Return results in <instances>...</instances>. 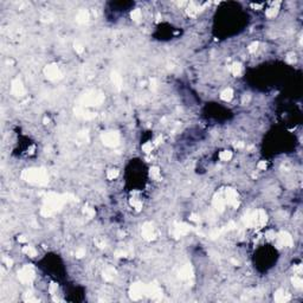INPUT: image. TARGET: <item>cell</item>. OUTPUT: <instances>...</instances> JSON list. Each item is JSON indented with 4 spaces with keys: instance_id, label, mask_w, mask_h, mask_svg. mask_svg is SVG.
Returning a JSON list of instances; mask_svg holds the SVG:
<instances>
[{
    "instance_id": "cell-1",
    "label": "cell",
    "mask_w": 303,
    "mask_h": 303,
    "mask_svg": "<svg viewBox=\"0 0 303 303\" xmlns=\"http://www.w3.org/2000/svg\"><path fill=\"white\" fill-rule=\"evenodd\" d=\"M145 293V288L141 284H134L130 289V296L133 297V300H138L140 297H142Z\"/></svg>"
},
{
    "instance_id": "cell-2",
    "label": "cell",
    "mask_w": 303,
    "mask_h": 303,
    "mask_svg": "<svg viewBox=\"0 0 303 303\" xmlns=\"http://www.w3.org/2000/svg\"><path fill=\"white\" fill-rule=\"evenodd\" d=\"M274 298H275L276 302H278V303H284V302H288L291 297H290L289 294L284 293L283 290H278V291H276Z\"/></svg>"
},
{
    "instance_id": "cell-3",
    "label": "cell",
    "mask_w": 303,
    "mask_h": 303,
    "mask_svg": "<svg viewBox=\"0 0 303 303\" xmlns=\"http://www.w3.org/2000/svg\"><path fill=\"white\" fill-rule=\"evenodd\" d=\"M220 97H221L224 101H230V99L233 97V91H232V89H230V88L225 89V90L221 93Z\"/></svg>"
},
{
    "instance_id": "cell-4",
    "label": "cell",
    "mask_w": 303,
    "mask_h": 303,
    "mask_svg": "<svg viewBox=\"0 0 303 303\" xmlns=\"http://www.w3.org/2000/svg\"><path fill=\"white\" fill-rule=\"evenodd\" d=\"M291 282H293V284H294V287L295 288H302V285H303V281H302V278L300 276H294L293 277V280H291Z\"/></svg>"
},
{
    "instance_id": "cell-5",
    "label": "cell",
    "mask_w": 303,
    "mask_h": 303,
    "mask_svg": "<svg viewBox=\"0 0 303 303\" xmlns=\"http://www.w3.org/2000/svg\"><path fill=\"white\" fill-rule=\"evenodd\" d=\"M219 156H220V159H221L223 161H227V160L231 159L232 153H231V152H229V150H225V152H221Z\"/></svg>"
},
{
    "instance_id": "cell-6",
    "label": "cell",
    "mask_w": 303,
    "mask_h": 303,
    "mask_svg": "<svg viewBox=\"0 0 303 303\" xmlns=\"http://www.w3.org/2000/svg\"><path fill=\"white\" fill-rule=\"evenodd\" d=\"M117 175H119V171L117 169H110V171H108V174H107L109 180H114L115 178H117Z\"/></svg>"
},
{
    "instance_id": "cell-7",
    "label": "cell",
    "mask_w": 303,
    "mask_h": 303,
    "mask_svg": "<svg viewBox=\"0 0 303 303\" xmlns=\"http://www.w3.org/2000/svg\"><path fill=\"white\" fill-rule=\"evenodd\" d=\"M57 289H58L57 284L52 283L51 285H50V288H49V291H50V294H51V295H55V294L57 293Z\"/></svg>"
},
{
    "instance_id": "cell-8",
    "label": "cell",
    "mask_w": 303,
    "mask_h": 303,
    "mask_svg": "<svg viewBox=\"0 0 303 303\" xmlns=\"http://www.w3.org/2000/svg\"><path fill=\"white\" fill-rule=\"evenodd\" d=\"M267 168V162L265 161H260L259 163H258V169H265Z\"/></svg>"
}]
</instances>
